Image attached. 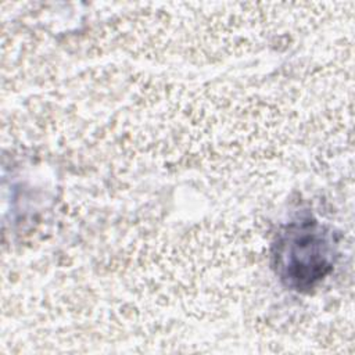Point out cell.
<instances>
[{
	"mask_svg": "<svg viewBox=\"0 0 355 355\" xmlns=\"http://www.w3.org/2000/svg\"><path fill=\"white\" fill-rule=\"evenodd\" d=\"M336 240L318 222L290 225L276 243L275 268L282 280L295 290L311 288L331 270Z\"/></svg>",
	"mask_w": 355,
	"mask_h": 355,
	"instance_id": "6da1fadb",
	"label": "cell"
}]
</instances>
